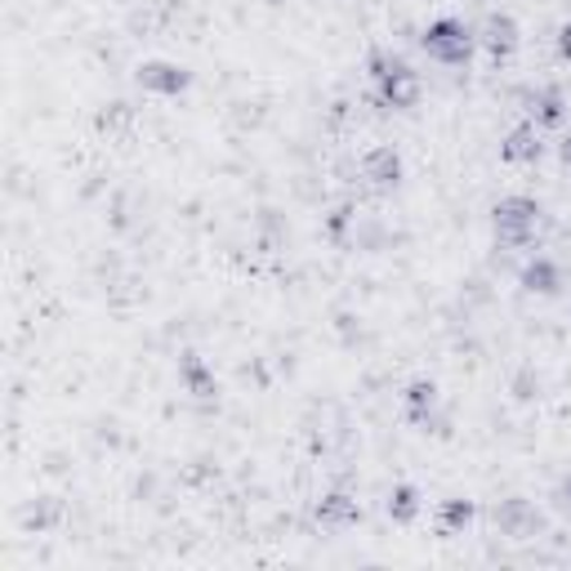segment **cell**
<instances>
[{"label":"cell","mask_w":571,"mask_h":571,"mask_svg":"<svg viewBox=\"0 0 571 571\" xmlns=\"http://www.w3.org/2000/svg\"><path fill=\"white\" fill-rule=\"evenodd\" d=\"M318 522L327 531H344V527H358L362 522V504L349 495V491H327L318 500Z\"/></svg>","instance_id":"9c48e42d"},{"label":"cell","mask_w":571,"mask_h":571,"mask_svg":"<svg viewBox=\"0 0 571 571\" xmlns=\"http://www.w3.org/2000/svg\"><path fill=\"white\" fill-rule=\"evenodd\" d=\"M134 81H139V90H148V94L179 99V94L192 86V72L179 68V63H170V59H148V63L134 68Z\"/></svg>","instance_id":"277c9868"},{"label":"cell","mask_w":571,"mask_h":571,"mask_svg":"<svg viewBox=\"0 0 571 571\" xmlns=\"http://www.w3.org/2000/svg\"><path fill=\"white\" fill-rule=\"evenodd\" d=\"M473 46H478V37H473L460 19H438V23H429L424 37H420V50H424L433 63H442V68H464V63L473 59Z\"/></svg>","instance_id":"7a4b0ae2"},{"label":"cell","mask_w":571,"mask_h":571,"mask_svg":"<svg viewBox=\"0 0 571 571\" xmlns=\"http://www.w3.org/2000/svg\"><path fill=\"white\" fill-rule=\"evenodd\" d=\"M518 281H522V291H531V295H558L562 291V268L553 259L535 254V259L522 263V277Z\"/></svg>","instance_id":"7c38bea8"},{"label":"cell","mask_w":571,"mask_h":571,"mask_svg":"<svg viewBox=\"0 0 571 571\" xmlns=\"http://www.w3.org/2000/svg\"><path fill=\"white\" fill-rule=\"evenodd\" d=\"M540 152H544V139H540V126H531V121L509 130V139L500 143V157L513 161V166H535Z\"/></svg>","instance_id":"8fae6325"},{"label":"cell","mask_w":571,"mask_h":571,"mask_svg":"<svg viewBox=\"0 0 571 571\" xmlns=\"http://www.w3.org/2000/svg\"><path fill=\"white\" fill-rule=\"evenodd\" d=\"M375 86H380V103H384V108H393V112H411V108L420 103V94H424V81L411 72V63H407L402 72H393V77L375 81Z\"/></svg>","instance_id":"ba28073f"},{"label":"cell","mask_w":571,"mask_h":571,"mask_svg":"<svg viewBox=\"0 0 571 571\" xmlns=\"http://www.w3.org/2000/svg\"><path fill=\"white\" fill-rule=\"evenodd\" d=\"M353 223H358V210H353V206H340V210L327 214V237L340 241V246H349V228H353Z\"/></svg>","instance_id":"ac0fdd59"},{"label":"cell","mask_w":571,"mask_h":571,"mask_svg":"<svg viewBox=\"0 0 571 571\" xmlns=\"http://www.w3.org/2000/svg\"><path fill=\"white\" fill-rule=\"evenodd\" d=\"M478 41H482V50L491 54V63H509V59L518 54V46H522V32H518V23H513L509 14H487Z\"/></svg>","instance_id":"5b68a950"},{"label":"cell","mask_w":571,"mask_h":571,"mask_svg":"<svg viewBox=\"0 0 571 571\" xmlns=\"http://www.w3.org/2000/svg\"><path fill=\"white\" fill-rule=\"evenodd\" d=\"M553 41H558V59H562V63H571V23H562Z\"/></svg>","instance_id":"44dd1931"},{"label":"cell","mask_w":571,"mask_h":571,"mask_svg":"<svg viewBox=\"0 0 571 571\" xmlns=\"http://www.w3.org/2000/svg\"><path fill=\"white\" fill-rule=\"evenodd\" d=\"M473 500H464V495H451V500H442L438 504V531L442 535H460L469 522H473Z\"/></svg>","instance_id":"5bb4252c"},{"label":"cell","mask_w":571,"mask_h":571,"mask_svg":"<svg viewBox=\"0 0 571 571\" xmlns=\"http://www.w3.org/2000/svg\"><path fill=\"white\" fill-rule=\"evenodd\" d=\"M263 6H281V0H263Z\"/></svg>","instance_id":"603a6c76"},{"label":"cell","mask_w":571,"mask_h":571,"mask_svg":"<svg viewBox=\"0 0 571 571\" xmlns=\"http://www.w3.org/2000/svg\"><path fill=\"white\" fill-rule=\"evenodd\" d=\"M402 402H407L411 424H438V384L433 380H411Z\"/></svg>","instance_id":"4fadbf2b"},{"label":"cell","mask_w":571,"mask_h":571,"mask_svg":"<svg viewBox=\"0 0 571 571\" xmlns=\"http://www.w3.org/2000/svg\"><path fill=\"white\" fill-rule=\"evenodd\" d=\"M94 126H99L103 134H126V130L134 126V108H130V103H108Z\"/></svg>","instance_id":"e0dca14e"},{"label":"cell","mask_w":571,"mask_h":571,"mask_svg":"<svg viewBox=\"0 0 571 571\" xmlns=\"http://www.w3.org/2000/svg\"><path fill=\"white\" fill-rule=\"evenodd\" d=\"M535 223H540V206L531 197H500L491 206V228L504 250H527L535 241Z\"/></svg>","instance_id":"6da1fadb"},{"label":"cell","mask_w":571,"mask_h":571,"mask_svg":"<svg viewBox=\"0 0 571 571\" xmlns=\"http://www.w3.org/2000/svg\"><path fill=\"white\" fill-rule=\"evenodd\" d=\"M402 174H407L402 152L389 148V143H380V148H371V152L362 157V179H367L371 188H380V192H393V188L402 183Z\"/></svg>","instance_id":"8992f818"},{"label":"cell","mask_w":571,"mask_h":571,"mask_svg":"<svg viewBox=\"0 0 571 571\" xmlns=\"http://www.w3.org/2000/svg\"><path fill=\"white\" fill-rule=\"evenodd\" d=\"M491 522H495V531H500V535H509V540H531V535H540V531H544L540 509H535L531 500H522V495L500 500V504H495V513H491Z\"/></svg>","instance_id":"3957f363"},{"label":"cell","mask_w":571,"mask_h":571,"mask_svg":"<svg viewBox=\"0 0 571 571\" xmlns=\"http://www.w3.org/2000/svg\"><path fill=\"white\" fill-rule=\"evenodd\" d=\"M59 522H63V500L59 495H37L23 513V527H32V531H50Z\"/></svg>","instance_id":"9a60e30c"},{"label":"cell","mask_w":571,"mask_h":571,"mask_svg":"<svg viewBox=\"0 0 571 571\" xmlns=\"http://www.w3.org/2000/svg\"><path fill=\"white\" fill-rule=\"evenodd\" d=\"M522 108H527L531 126H540V130H553V126L567 121V99H562L558 86H535V90H527V94H522Z\"/></svg>","instance_id":"52a82bcc"},{"label":"cell","mask_w":571,"mask_h":571,"mask_svg":"<svg viewBox=\"0 0 571 571\" xmlns=\"http://www.w3.org/2000/svg\"><path fill=\"white\" fill-rule=\"evenodd\" d=\"M558 157H562V166H571V134H562V143H558Z\"/></svg>","instance_id":"7402d4cb"},{"label":"cell","mask_w":571,"mask_h":571,"mask_svg":"<svg viewBox=\"0 0 571 571\" xmlns=\"http://www.w3.org/2000/svg\"><path fill=\"white\" fill-rule=\"evenodd\" d=\"M402 68H407V59H398V54H389V50H375V54L367 59L371 81H384V77H393V72H402Z\"/></svg>","instance_id":"d6986e66"},{"label":"cell","mask_w":571,"mask_h":571,"mask_svg":"<svg viewBox=\"0 0 571 571\" xmlns=\"http://www.w3.org/2000/svg\"><path fill=\"white\" fill-rule=\"evenodd\" d=\"M549 500H553L558 513H571V473H562V478L553 482V495H549Z\"/></svg>","instance_id":"ffe728a7"},{"label":"cell","mask_w":571,"mask_h":571,"mask_svg":"<svg viewBox=\"0 0 571 571\" xmlns=\"http://www.w3.org/2000/svg\"><path fill=\"white\" fill-rule=\"evenodd\" d=\"M389 518L402 522V527L420 518V491H415L411 482H398V487L389 491Z\"/></svg>","instance_id":"2e32d148"},{"label":"cell","mask_w":571,"mask_h":571,"mask_svg":"<svg viewBox=\"0 0 571 571\" xmlns=\"http://www.w3.org/2000/svg\"><path fill=\"white\" fill-rule=\"evenodd\" d=\"M179 384H183V393H192L197 402H214V398H219V380H214V371H210L197 353H183V358H179Z\"/></svg>","instance_id":"30bf717a"}]
</instances>
